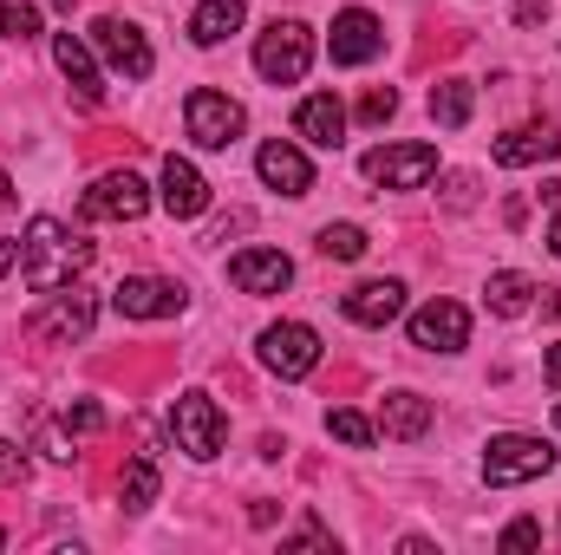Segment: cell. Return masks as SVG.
Here are the masks:
<instances>
[{
  "label": "cell",
  "instance_id": "5",
  "mask_svg": "<svg viewBox=\"0 0 561 555\" xmlns=\"http://www.w3.org/2000/svg\"><path fill=\"white\" fill-rule=\"evenodd\" d=\"M170 431H176V444H183L196 464H209V457L222 451L229 418H222V406H216L209 393H176V399H170Z\"/></svg>",
  "mask_w": 561,
  "mask_h": 555
},
{
  "label": "cell",
  "instance_id": "1",
  "mask_svg": "<svg viewBox=\"0 0 561 555\" xmlns=\"http://www.w3.org/2000/svg\"><path fill=\"white\" fill-rule=\"evenodd\" d=\"M99 249L85 236H72L59 216H33L26 223V242H20V281L33 294H53V287H72V275L92 262Z\"/></svg>",
  "mask_w": 561,
  "mask_h": 555
},
{
  "label": "cell",
  "instance_id": "29",
  "mask_svg": "<svg viewBox=\"0 0 561 555\" xmlns=\"http://www.w3.org/2000/svg\"><path fill=\"white\" fill-rule=\"evenodd\" d=\"M392 112H399V92H392V86H373V92L359 99V118H366V125H386Z\"/></svg>",
  "mask_w": 561,
  "mask_h": 555
},
{
  "label": "cell",
  "instance_id": "32",
  "mask_svg": "<svg viewBox=\"0 0 561 555\" xmlns=\"http://www.w3.org/2000/svg\"><path fill=\"white\" fill-rule=\"evenodd\" d=\"M20 477H26V451L0 438V490H7V484H20Z\"/></svg>",
  "mask_w": 561,
  "mask_h": 555
},
{
  "label": "cell",
  "instance_id": "31",
  "mask_svg": "<svg viewBox=\"0 0 561 555\" xmlns=\"http://www.w3.org/2000/svg\"><path fill=\"white\" fill-rule=\"evenodd\" d=\"M536 543H542V523H529V517H523V523H510V530L496 536V550H536Z\"/></svg>",
  "mask_w": 561,
  "mask_h": 555
},
{
  "label": "cell",
  "instance_id": "13",
  "mask_svg": "<svg viewBox=\"0 0 561 555\" xmlns=\"http://www.w3.org/2000/svg\"><path fill=\"white\" fill-rule=\"evenodd\" d=\"M92 46H99L125 79H150V66H157V59H150V46H144V33L131 26V20H118V13H105V20L92 26Z\"/></svg>",
  "mask_w": 561,
  "mask_h": 555
},
{
  "label": "cell",
  "instance_id": "16",
  "mask_svg": "<svg viewBox=\"0 0 561 555\" xmlns=\"http://www.w3.org/2000/svg\"><path fill=\"white\" fill-rule=\"evenodd\" d=\"M229 281H236L242 294H280V287L294 281V262H287L280 249H242V256L229 262Z\"/></svg>",
  "mask_w": 561,
  "mask_h": 555
},
{
  "label": "cell",
  "instance_id": "4",
  "mask_svg": "<svg viewBox=\"0 0 561 555\" xmlns=\"http://www.w3.org/2000/svg\"><path fill=\"white\" fill-rule=\"evenodd\" d=\"M307 66H313V33H307L300 20H275V26L255 39V72H262L268 86H300Z\"/></svg>",
  "mask_w": 561,
  "mask_h": 555
},
{
  "label": "cell",
  "instance_id": "37",
  "mask_svg": "<svg viewBox=\"0 0 561 555\" xmlns=\"http://www.w3.org/2000/svg\"><path fill=\"white\" fill-rule=\"evenodd\" d=\"M13 209V183H7V170H0V216Z\"/></svg>",
  "mask_w": 561,
  "mask_h": 555
},
{
  "label": "cell",
  "instance_id": "3",
  "mask_svg": "<svg viewBox=\"0 0 561 555\" xmlns=\"http://www.w3.org/2000/svg\"><path fill=\"white\" fill-rule=\"evenodd\" d=\"M542 471H556V444H542V438H529V431H503V438H490V451H483V484H490V490L529 484V477H542Z\"/></svg>",
  "mask_w": 561,
  "mask_h": 555
},
{
  "label": "cell",
  "instance_id": "28",
  "mask_svg": "<svg viewBox=\"0 0 561 555\" xmlns=\"http://www.w3.org/2000/svg\"><path fill=\"white\" fill-rule=\"evenodd\" d=\"M0 33H7V39H20V46H26V39H33V33H39V13H33V7H26V0H0Z\"/></svg>",
  "mask_w": 561,
  "mask_h": 555
},
{
  "label": "cell",
  "instance_id": "7",
  "mask_svg": "<svg viewBox=\"0 0 561 555\" xmlns=\"http://www.w3.org/2000/svg\"><path fill=\"white\" fill-rule=\"evenodd\" d=\"M262 366L275 373V380H307L313 366H320V333L307 327V320H280V327H268L262 333Z\"/></svg>",
  "mask_w": 561,
  "mask_h": 555
},
{
  "label": "cell",
  "instance_id": "33",
  "mask_svg": "<svg viewBox=\"0 0 561 555\" xmlns=\"http://www.w3.org/2000/svg\"><path fill=\"white\" fill-rule=\"evenodd\" d=\"M516 20H523V26H536V20H549V0H523V7H516Z\"/></svg>",
  "mask_w": 561,
  "mask_h": 555
},
{
  "label": "cell",
  "instance_id": "11",
  "mask_svg": "<svg viewBox=\"0 0 561 555\" xmlns=\"http://www.w3.org/2000/svg\"><path fill=\"white\" fill-rule=\"evenodd\" d=\"M463 340H470V314L450 294L424 301L419 314H412V347H424V353H457Z\"/></svg>",
  "mask_w": 561,
  "mask_h": 555
},
{
  "label": "cell",
  "instance_id": "23",
  "mask_svg": "<svg viewBox=\"0 0 561 555\" xmlns=\"http://www.w3.org/2000/svg\"><path fill=\"white\" fill-rule=\"evenodd\" d=\"M470 112H477V86H470V79H437V86H431V118H437L444 132H463Z\"/></svg>",
  "mask_w": 561,
  "mask_h": 555
},
{
  "label": "cell",
  "instance_id": "18",
  "mask_svg": "<svg viewBox=\"0 0 561 555\" xmlns=\"http://www.w3.org/2000/svg\"><path fill=\"white\" fill-rule=\"evenodd\" d=\"M255 170H262V183L280 190V196H307L313 190V163L294 150V144H262V157H255Z\"/></svg>",
  "mask_w": 561,
  "mask_h": 555
},
{
  "label": "cell",
  "instance_id": "22",
  "mask_svg": "<svg viewBox=\"0 0 561 555\" xmlns=\"http://www.w3.org/2000/svg\"><path fill=\"white\" fill-rule=\"evenodd\" d=\"M242 20H249V7H242V0H203V7L190 13V39H196V46H222Z\"/></svg>",
  "mask_w": 561,
  "mask_h": 555
},
{
  "label": "cell",
  "instance_id": "38",
  "mask_svg": "<svg viewBox=\"0 0 561 555\" xmlns=\"http://www.w3.org/2000/svg\"><path fill=\"white\" fill-rule=\"evenodd\" d=\"M549 249H556V256H561V216H556V223H549Z\"/></svg>",
  "mask_w": 561,
  "mask_h": 555
},
{
  "label": "cell",
  "instance_id": "34",
  "mask_svg": "<svg viewBox=\"0 0 561 555\" xmlns=\"http://www.w3.org/2000/svg\"><path fill=\"white\" fill-rule=\"evenodd\" d=\"M542 373H549V386H561V347H549V366Z\"/></svg>",
  "mask_w": 561,
  "mask_h": 555
},
{
  "label": "cell",
  "instance_id": "19",
  "mask_svg": "<svg viewBox=\"0 0 561 555\" xmlns=\"http://www.w3.org/2000/svg\"><path fill=\"white\" fill-rule=\"evenodd\" d=\"M561 150L556 125H516V132H503V138L490 144V157L503 163V170H523V163H549Z\"/></svg>",
  "mask_w": 561,
  "mask_h": 555
},
{
  "label": "cell",
  "instance_id": "39",
  "mask_svg": "<svg viewBox=\"0 0 561 555\" xmlns=\"http://www.w3.org/2000/svg\"><path fill=\"white\" fill-rule=\"evenodd\" d=\"M53 7H59V13H72V7H79V0H53Z\"/></svg>",
  "mask_w": 561,
  "mask_h": 555
},
{
  "label": "cell",
  "instance_id": "21",
  "mask_svg": "<svg viewBox=\"0 0 561 555\" xmlns=\"http://www.w3.org/2000/svg\"><path fill=\"white\" fill-rule=\"evenodd\" d=\"M53 59H59V72L72 79L79 105H99V99H105V86H99V72H92V53H85V39L59 33V39H53Z\"/></svg>",
  "mask_w": 561,
  "mask_h": 555
},
{
  "label": "cell",
  "instance_id": "17",
  "mask_svg": "<svg viewBox=\"0 0 561 555\" xmlns=\"http://www.w3.org/2000/svg\"><path fill=\"white\" fill-rule=\"evenodd\" d=\"M294 132L307 144H320V150H340V144H346V105H340L333 92H313V99H300Z\"/></svg>",
  "mask_w": 561,
  "mask_h": 555
},
{
  "label": "cell",
  "instance_id": "8",
  "mask_svg": "<svg viewBox=\"0 0 561 555\" xmlns=\"http://www.w3.org/2000/svg\"><path fill=\"white\" fill-rule=\"evenodd\" d=\"M79 209H85L92 223H138L144 209H150V190H144L138 170H105V177L79 196Z\"/></svg>",
  "mask_w": 561,
  "mask_h": 555
},
{
  "label": "cell",
  "instance_id": "35",
  "mask_svg": "<svg viewBox=\"0 0 561 555\" xmlns=\"http://www.w3.org/2000/svg\"><path fill=\"white\" fill-rule=\"evenodd\" d=\"M13 262H20V249H13V242H7V236H0V275H7V269H13Z\"/></svg>",
  "mask_w": 561,
  "mask_h": 555
},
{
  "label": "cell",
  "instance_id": "24",
  "mask_svg": "<svg viewBox=\"0 0 561 555\" xmlns=\"http://www.w3.org/2000/svg\"><path fill=\"white\" fill-rule=\"evenodd\" d=\"M157 490H163L157 457H150V451H138V457L125 464V477H118V497H125V510H144V503H157Z\"/></svg>",
  "mask_w": 561,
  "mask_h": 555
},
{
  "label": "cell",
  "instance_id": "25",
  "mask_svg": "<svg viewBox=\"0 0 561 555\" xmlns=\"http://www.w3.org/2000/svg\"><path fill=\"white\" fill-rule=\"evenodd\" d=\"M483 301H490V314H529V301H536V281L516 275V269H503V275H490Z\"/></svg>",
  "mask_w": 561,
  "mask_h": 555
},
{
  "label": "cell",
  "instance_id": "6",
  "mask_svg": "<svg viewBox=\"0 0 561 555\" xmlns=\"http://www.w3.org/2000/svg\"><path fill=\"white\" fill-rule=\"evenodd\" d=\"M183 125H190V138L203 144V150H229V144L242 138V105L229 99V92H209V86H196L190 99H183Z\"/></svg>",
  "mask_w": 561,
  "mask_h": 555
},
{
  "label": "cell",
  "instance_id": "2",
  "mask_svg": "<svg viewBox=\"0 0 561 555\" xmlns=\"http://www.w3.org/2000/svg\"><path fill=\"white\" fill-rule=\"evenodd\" d=\"M92 320H99V294L92 287H53V301L26 320V340L33 347H72V340H85L92 333Z\"/></svg>",
  "mask_w": 561,
  "mask_h": 555
},
{
  "label": "cell",
  "instance_id": "9",
  "mask_svg": "<svg viewBox=\"0 0 561 555\" xmlns=\"http://www.w3.org/2000/svg\"><path fill=\"white\" fill-rule=\"evenodd\" d=\"M379 190H419L424 177L437 170V150L431 144H379V150H366V163H359Z\"/></svg>",
  "mask_w": 561,
  "mask_h": 555
},
{
  "label": "cell",
  "instance_id": "10",
  "mask_svg": "<svg viewBox=\"0 0 561 555\" xmlns=\"http://www.w3.org/2000/svg\"><path fill=\"white\" fill-rule=\"evenodd\" d=\"M112 307L125 320H170V314H183V287L176 281H157V275H125L112 287Z\"/></svg>",
  "mask_w": 561,
  "mask_h": 555
},
{
  "label": "cell",
  "instance_id": "36",
  "mask_svg": "<svg viewBox=\"0 0 561 555\" xmlns=\"http://www.w3.org/2000/svg\"><path fill=\"white\" fill-rule=\"evenodd\" d=\"M542 314H549V320H561V287H549V301H542Z\"/></svg>",
  "mask_w": 561,
  "mask_h": 555
},
{
  "label": "cell",
  "instance_id": "12",
  "mask_svg": "<svg viewBox=\"0 0 561 555\" xmlns=\"http://www.w3.org/2000/svg\"><path fill=\"white\" fill-rule=\"evenodd\" d=\"M333 66H366V59H379L386 53V26H379V13H366V7H346L340 20H333Z\"/></svg>",
  "mask_w": 561,
  "mask_h": 555
},
{
  "label": "cell",
  "instance_id": "27",
  "mask_svg": "<svg viewBox=\"0 0 561 555\" xmlns=\"http://www.w3.org/2000/svg\"><path fill=\"white\" fill-rule=\"evenodd\" d=\"M327 431L340 438V444H353V451H373V438H379V424L366 412H346V406H333L327 412Z\"/></svg>",
  "mask_w": 561,
  "mask_h": 555
},
{
  "label": "cell",
  "instance_id": "20",
  "mask_svg": "<svg viewBox=\"0 0 561 555\" xmlns=\"http://www.w3.org/2000/svg\"><path fill=\"white\" fill-rule=\"evenodd\" d=\"M379 431L399 438V444H419L424 431H431V399H419V393H386L379 399Z\"/></svg>",
  "mask_w": 561,
  "mask_h": 555
},
{
  "label": "cell",
  "instance_id": "26",
  "mask_svg": "<svg viewBox=\"0 0 561 555\" xmlns=\"http://www.w3.org/2000/svg\"><path fill=\"white\" fill-rule=\"evenodd\" d=\"M366 249H373V242H366L359 223H327V229H320V256H327V262H359Z\"/></svg>",
  "mask_w": 561,
  "mask_h": 555
},
{
  "label": "cell",
  "instance_id": "14",
  "mask_svg": "<svg viewBox=\"0 0 561 555\" xmlns=\"http://www.w3.org/2000/svg\"><path fill=\"white\" fill-rule=\"evenodd\" d=\"M353 327H392L405 314V281H359L353 294H340Z\"/></svg>",
  "mask_w": 561,
  "mask_h": 555
},
{
  "label": "cell",
  "instance_id": "30",
  "mask_svg": "<svg viewBox=\"0 0 561 555\" xmlns=\"http://www.w3.org/2000/svg\"><path fill=\"white\" fill-rule=\"evenodd\" d=\"M59 418H66L72 431H105V406H99V399H72Z\"/></svg>",
  "mask_w": 561,
  "mask_h": 555
},
{
  "label": "cell",
  "instance_id": "15",
  "mask_svg": "<svg viewBox=\"0 0 561 555\" xmlns=\"http://www.w3.org/2000/svg\"><path fill=\"white\" fill-rule=\"evenodd\" d=\"M163 209L176 223H190V216L209 209V183H203V170L190 157H163Z\"/></svg>",
  "mask_w": 561,
  "mask_h": 555
},
{
  "label": "cell",
  "instance_id": "40",
  "mask_svg": "<svg viewBox=\"0 0 561 555\" xmlns=\"http://www.w3.org/2000/svg\"><path fill=\"white\" fill-rule=\"evenodd\" d=\"M556 424H561V406H556Z\"/></svg>",
  "mask_w": 561,
  "mask_h": 555
}]
</instances>
